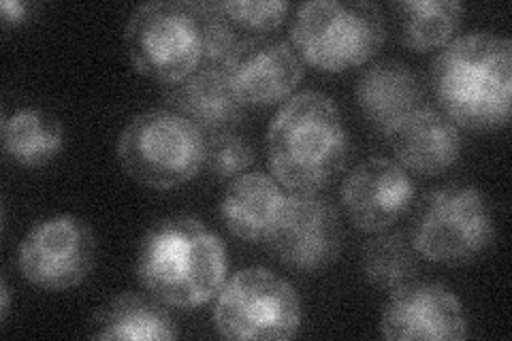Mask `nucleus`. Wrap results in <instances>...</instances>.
Masks as SVG:
<instances>
[{
	"instance_id": "nucleus-1",
	"label": "nucleus",
	"mask_w": 512,
	"mask_h": 341,
	"mask_svg": "<svg viewBox=\"0 0 512 341\" xmlns=\"http://www.w3.org/2000/svg\"><path fill=\"white\" fill-rule=\"evenodd\" d=\"M431 88L457 126L502 128L510 120L512 43L493 32H470L446 43L431 64Z\"/></svg>"
},
{
	"instance_id": "nucleus-2",
	"label": "nucleus",
	"mask_w": 512,
	"mask_h": 341,
	"mask_svg": "<svg viewBox=\"0 0 512 341\" xmlns=\"http://www.w3.org/2000/svg\"><path fill=\"white\" fill-rule=\"evenodd\" d=\"M222 239L192 216L154 224L141 241L137 278L152 297L180 310H195L216 297L227 278Z\"/></svg>"
},
{
	"instance_id": "nucleus-3",
	"label": "nucleus",
	"mask_w": 512,
	"mask_h": 341,
	"mask_svg": "<svg viewBox=\"0 0 512 341\" xmlns=\"http://www.w3.org/2000/svg\"><path fill=\"white\" fill-rule=\"evenodd\" d=\"M269 167L293 192H318L338 177L348 158V133L335 103L323 92L288 99L267 133Z\"/></svg>"
},
{
	"instance_id": "nucleus-4",
	"label": "nucleus",
	"mask_w": 512,
	"mask_h": 341,
	"mask_svg": "<svg viewBox=\"0 0 512 341\" xmlns=\"http://www.w3.org/2000/svg\"><path fill=\"white\" fill-rule=\"evenodd\" d=\"M291 39L301 60L340 73L376 56L387 39V22L365 0H314L297 9Z\"/></svg>"
},
{
	"instance_id": "nucleus-5",
	"label": "nucleus",
	"mask_w": 512,
	"mask_h": 341,
	"mask_svg": "<svg viewBox=\"0 0 512 341\" xmlns=\"http://www.w3.org/2000/svg\"><path fill=\"white\" fill-rule=\"evenodd\" d=\"M205 133L171 109H152L128 122L118 139L124 171L143 186L169 190L205 165Z\"/></svg>"
},
{
	"instance_id": "nucleus-6",
	"label": "nucleus",
	"mask_w": 512,
	"mask_h": 341,
	"mask_svg": "<svg viewBox=\"0 0 512 341\" xmlns=\"http://www.w3.org/2000/svg\"><path fill=\"white\" fill-rule=\"evenodd\" d=\"M124 41L133 67L165 84L203 67V28L197 3L154 0L141 5L126 24Z\"/></svg>"
},
{
	"instance_id": "nucleus-7",
	"label": "nucleus",
	"mask_w": 512,
	"mask_h": 341,
	"mask_svg": "<svg viewBox=\"0 0 512 341\" xmlns=\"http://www.w3.org/2000/svg\"><path fill=\"white\" fill-rule=\"evenodd\" d=\"M493 235L485 194L468 184H448L423 199L410 239L427 261L466 265L491 246Z\"/></svg>"
},
{
	"instance_id": "nucleus-8",
	"label": "nucleus",
	"mask_w": 512,
	"mask_h": 341,
	"mask_svg": "<svg viewBox=\"0 0 512 341\" xmlns=\"http://www.w3.org/2000/svg\"><path fill=\"white\" fill-rule=\"evenodd\" d=\"M214 324L227 339H291L301 327V301L278 273L248 267L220 288Z\"/></svg>"
},
{
	"instance_id": "nucleus-9",
	"label": "nucleus",
	"mask_w": 512,
	"mask_h": 341,
	"mask_svg": "<svg viewBox=\"0 0 512 341\" xmlns=\"http://www.w3.org/2000/svg\"><path fill=\"white\" fill-rule=\"evenodd\" d=\"M280 263L297 271L331 265L342 250V226L335 207L316 192L286 194L265 235Z\"/></svg>"
},
{
	"instance_id": "nucleus-10",
	"label": "nucleus",
	"mask_w": 512,
	"mask_h": 341,
	"mask_svg": "<svg viewBox=\"0 0 512 341\" xmlns=\"http://www.w3.org/2000/svg\"><path fill=\"white\" fill-rule=\"evenodd\" d=\"M94 261L96 239L90 224L67 214L32 226L18 252L26 282L43 290H69L82 284Z\"/></svg>"
},
{
	"instance_id": "nucleus-11",
	"label": "nucleus",
	"mask_w": 512,
	"mask_h": 341,
	"mask_svg": "<svg viewBox=\"0 0 512 341\" xmlns=\"http://www.w3.org/2000/svg\"><path fill=\"white\" fill-rule=\"evenodd\" d=\"M233 94L246 107H271L299 86L303 60L295 47L271 37H250L237 43L222 64Z\"/></svg>"
},
{
	"instance_id": "nucleus-12",
	"label": "nucleus",
	"mask_w": 512,
	"mask_h": 341,
	"mask_svg": "<svg viewBox=\"0 0 512 341\" xmlns=\"http://www.w3.org/2000/svg\"><path fill=\"white\" fill-rule=\"evenodd\" d=\"M382 335L393 341H459L468 337V318L451 290L434 282H408L391 290L382 312Z\"/></svg>"
},
{
	"instance_id": "nucleus-13",
	"label": "nucleus",
	"mask_w": 512,
	"mask_h": 341,
	"mask_svg": "<svg viewBox=\"0 0 512 341\" xmlns=\"http://www.w3.org/2000/svg\"><path fill=\"white\" fill-rule=\"evenodd\" d=\"M414 201L408 171L389 158H367L352 169L342 186L350 222L365 233H382L402 218Z\"/></svg>"
},
{
	"instance_id": "nucleus-14",
	"label": "nucleus",
	"mask_w": 512,
	"mask_h": 341,
	"mask_svg": "<svg viewBox=\"0 0 512 341\" xmlns=\"http://www.w3.org/2000/svg\"><path fill=\"white\" fill-rule=\"evenodd\" d=\"M391 148L404 169L434 177L453 167L461 154L457 124L431 107H419L387 133Z\"/></svg>"
},
{
	"instance_id": "nucleus-15",
	"label": "nucleus",
	"mask_w": 512,
	"mask_h": 341,
	"mask_svg": "<svg viewBox=\"0 0 512 341\" xmlns=\"http://www.w3.org/2000/svg\"><path fill=\"white\" fill-rule=\"evenodd\" d=\"M171 111L199 126L203 133L233 131L244 120L246 105L233 94L227 77L218 67H199L165 88Z\"/></svg>"
},
{
	"instance_id": "nucleus-16",
	"label": "nucleus",
	"mask_w": 512,
	"mask_h": 341,
	"mask_svg": "<svg viewBox=\"0 0 512 341\" xmlns=\"http://www.w3.org/2000/svg\"><path fill=\"white\" fill-rule=\"evenodd\" d=\"M423 84L408 64L380 60L357 81V103L374 128L387 135L408 113L423 107Z\"/></svg>"
},
{
	"instance_id": "nucleus-17",
	"label": "nucleus",
	"mask_w": 512,
	"mask_h": 341,
	"mask_svg": "<svg viewBox=\"0 0 512 341\" xmlns=\"http://www.w3.org/2000/svg\"><path fill=\"white\" fill-rule=\"evenodd\" d=\"M286 194L280 184L265 173H244L235 177L220 201V218L229 233L248 243L265 241Z\"/></svg>"
},
{
	"instance_id": "nucleus-18",
	"label": "nucleus",
	"mask_w": 512,
	"mask_h": 341,
	"mask_svg": "<svg viewBox=\"0 0 512 341\" xmlns=\"http://www.w3.org/2000/svg\"><path fill=\"white\" fill-rule=\"evenodd\" d=\"M180 335L178 324L156 297L126 292L103 305L92 318L94 339H154L167 341Z\"/></svg>"
},
{
	"instance_id": "nucleus-19",
	"label": "nucleus",
	"mask_w": 512,
	"mask_h": 341,
	"mask_svg": "<svg viewBox=\"0 0 512 341\" xmlns=\"http://www.w3.org/2000/svg\"><path fill=\"white\" fill-rule=\"evenodd\" d=\"M62 124L50 111L39 107L15 109L3 122L7 156L22 167H43L62 150Z\"/></svg>"
},
{
	"instance_id": "nucleus-20",
	"label": "nucleus",
	"mask_w": 512,
	"mask_h": 341,
	"mask_svg": "<svg viewBox=\"0 0 512 341\" xmlns=\"http://www.w3.org/2000/svg\"><path fill=\"white\" fill-rule=\"evenodd\" d=\"M399 37L414 52H429L451 43L463 20L455 0H404L395 5Z\"/></svg>"
},
{
	"instance_id": "nucleus-21",
	"label": "nucleus",
	"mask_w": 512,
	"mask_h": 341,
	"mask_svg": "<svg viewBox=\"0 0 512 341\" xmlns=\"http://www.w3.org/2000/svg\"><path fill=\"white\" fill-rule=\"evenodd\" d=\"M365 278L382 290H395L419 275V252L404 233H384L363 250Z\"/></svg>"
},
{
	"instance_id": "nucleus-22",
	"label": "nucleus",
	"mask_w": 512,
	"mask_h": 341,
	"mask_svg": "<svg viewBox=\"0 0 512 341\" xmlns=\"http://www.w3.org/2000/svg\"><path fill=\"white\" fill-rule=\"evenodd\" d=\"M254 162L252 145L246 137L233 131L210 135L205 143V165L220 180H235L244 175Z\"/></svg>"
},
{
	"instance_id": "nucleus-23",
	"label": "nucleus",
	"mask_w": 512,
	"mask_h": 341,
	"mask_svg": "<svg viewBox=\"0 0 512 341\" xmlns=\"http://www.w3.org/2000/svg\"><path fill=\"white\" fill-rule=\"evenodd\" d=\"M203 28V67H222L237 43V28L224 15L220 3H197Z\"/></svg>"
},
{
	"instance_id": "nucleus-24",
	"label": "nucleus",
	"mask_w": 512,
	"mask_h": 341,
	"mask_svg": "<svg viewBox=\"0 0 512 341\" xmlns=\"http://www.w3.org/2000/svg\"><path fill=\"white\" fill-rule=\"evenodd\" d=\"M224 15L235 24V28H244L250 32H269L278 28L288 15V3L282 0H269V3H246V0H231V3H220Z\"/></svg>"
},
{
	"instance_id": "nucleus-25",
	"label": "nucleus",
	"mask_w": 512,
	"mask_h": 341,
	"mask_svg": "<svg viewBox=\"0 0 512 341\" xmlns=\"http://www.w3.org/2000/svg\"><path fill=\"white\" fill-rule=\"evenodd\" d=\"M37 11L39 5L22 3V0H3V3H0V15H3L5 26H20L35 18Z\"/></svg>"
},
{
	"instance_id": "nucleus-26",
	"label": "nucleus",
	"mask_w": 512,
	"mask_h": 341,
	"mask_svg": "<svg viewBox=\"0 0 512 341\" xmlns=\"http://www.w3.org/2000/svg\"><path fill=\"white\" fill-rule=\"evenodd\" d=\"M0 297H3V303H0V316H3V322L9 316V288L7 282H3V288H0Z\"/></svg>"
}]
</instances>
